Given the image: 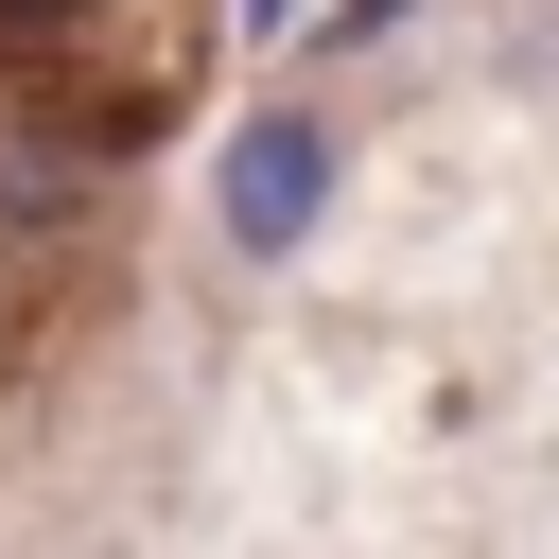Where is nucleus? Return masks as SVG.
<instances>
[{"instance_id":"obj_1","label":"nucleus","mask_w":559,"mask_h":559,"mask_svg":"<svg viewBox=\"0 0 559 559\" xmlns=\"http://www.w3.org/2000/svg\"><path fill=\"white\" fill-rule=\"evenodd\" d=\"M227 105V0H0V419L70 402L140 297Z\"/></svg>"}]
</instances>
